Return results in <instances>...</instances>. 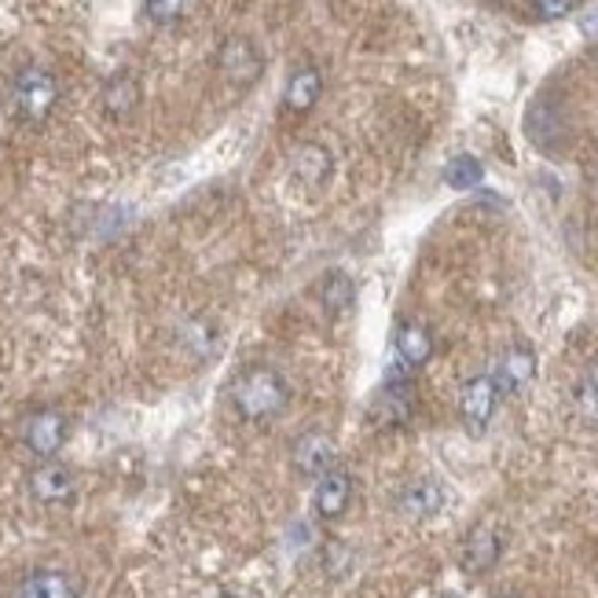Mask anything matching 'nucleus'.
I'll return each mask as SVG.
<instances>
[{
  "label": "nucleus",
  "instance_id": "obj_1",
  "mask_svg": "<svg viewBox=\"0 0 598 598\" xmlns=\"http://www.w3.org/2000/svg\"><path fill=\"white\" fill-rule=\"evenodd\" d=\"M228 400L239 419L265 422V419H276V415L287 408L290 390H287V379H283L276 368H247L231 382Z\"/></svg>",
  "mask_w": 598,
  "mask_h": 598
},
{
  "label": "nucleus",
  "instance_id": "obj_2",
  "mask_svg": "<svg viewBox=\"0 0 598 598\" xmlns=\"http://www.w3.org/2000/svg\"><path fill=\"white\" fill-rule=\"evenodd\" d=\"M59 99V85L48 70L26 67L15 81V107L26 121H45Z\"/></svg>",
  "mask_w": 598,
  "mask_h": 598
},
{
  "label": "nucleus",
  "instance_id": "obj_3",
  "mask_svg": "<svg viewBox=\"0 0 598 598\" xmlns=\"http://www.w3.org/2000/svg\"><path fill=\"white\" fill-rule=\"evenodd\" d=\"M415 415V386L404 374H390V382L379 390V397L371 404V422L382 426V430H397V426H408Z\"/></svg>",
  "mask_w": 598,
  "mask_h": 598
},
{
  "label": "nucleus",
  "instance_id": "obj_4",
  "mask_svg": "<svg viewBox=\"0 0 598 598\" xmlns=\"http://www.w3.org/2000/svg\"><path fill=\"white\" fill-rule=\"evenodd\" d=\"M70 438V422L63 411L56 408H40L23 422V444L40 459H52V455L63 448Z\"/></svg>",
  "mask_w": 598,
  "mask_h": 598
},
{
  "label": "nucleus",
  "instance_id": "obj_5",
  "mask_svg": "<svg viewBox=\"0 0 598 598\" xmlns=\"http://www.w3.org/2000/svg\"><path fill=\"white\" fill-rule=\"evenodd\" d=\"M290 463L298 474H306V478H323L327 470L338 466V448H334V438L323 430H309L301 433L298 441H294L290 448Z\"/></svg>",
  "mask_w": 598,
  "mask_h": 598
},
{
  "label": "nucleus",
  "instance_id": "obj_6",
  "mask_svg": "<svg viewBox=\"0 0 598 598\" xmlns=\"http://www.w3.org/2000/svg\"><path fill=\"white\" fill-rule=\"evenodd\" d=\"M500 386H495V379L492 374H478V379H470L463 386V397H459V415H463V422L470 426L474 433H481L485 426L492 422V415H495V404H500Z\"/></svg>",
  "mask_w": 598,
  "mask_h": 598
},
{
  "label": "nucleus",
  "instance_id": "obj_7",
  "mask_svg": "<svg viewBox=\"0 0 598 598\" xmlns=\"http://www.w3.org/2000/svg\"><path fill=\"white\" fill-rule=\"evenodd\" d=\"M29 495L40 503H70L74 500V492H77V478H74V470L63 463H52V459H45L40 466H34L29 470Z\"/></svg>",
  "mask_w": 598,
  "mask_h": 598
},
{
  "label": "nucleus",
  "instance_id": "obj_8",
  "mask_svg": "<svg viewBox=\"0 0 598 598\" xmlns=\"http://www.w3.org/2000/svg\"><path fill=\"white\" fill-rule=\"evenodd\" d=\"M352 503V478L342 466H334L323 478L316 481V495H312V506H316V514L323 522H338L342 514L349 511Z\"/></svg>",
  "mask_w": 598,
  "mask_h": 598
},
{
  "label": "nucleus",
  "instance_id": "obj_9",
  "mask_svg": "<svg viewBox=\"0 0 598 598\" xmlns=\"http://www.w3.org/2000/svg\"><path fill=\"white\" fill-rule=\"evenodd\" d=\"M220 70L231 85H253L265 70V59L253 48V40L247 37H231L225 48H220Z\"/></svg>",
  "mask_w": 598,
  "mask_h": 598
},
{
  "label": "nucleus",
  "instance_id": "obj_10",
  "mask_svg": "<svg viewBox=\"0 0 598 598\" xmlns=\"http://www.w3.org/2000/svg\"><path fill=\"white\" fill-rule=\"evenodd\" d=\"M444 506V489L441 481L433 478H419V481H408L404 489L397 492V511L404 514L408 522H426L433 514H441Z\"/></svg>",
  "mask_w": 598,
  "mask_h": 598
},
{
  "label": "nucleus",
  "instance_id": "obj_11",
  "mask_svg": "<svg viewBox=\"0 0 598 598\" xmlns=\"http://www.w3.org/2000/svg\"><path fill=\"white\" fill-rule=\"evenodd\" d=\"M500 554H503V536L495 533V525H478L463 543V570L470 576H481L500 562Z\"/></svg>",
  "mask_w": 598,
  "mask_h": 598
},
{
  "label": "nucleus",
  "instance_id": "obj_12",
  "mask_svg": "<svg viewBox=\"0 0 598 598\" xmlns=\"http://www.w3.org/2000/svg\"><path fill=\"white\" fill-rule=\"evenodd\" d=\"M533 374H536V352L529 346H511L500 357V363H495L492 379L500 393H522L533 382Z\"/></svg>",
  "mask_w": 598,
  "mask_h": 598
},
{
  "label": "nucleus",
  "instance_id": "obj_13",
  "mask_svg": "<svg viewBox=\"0 0 598 598\" xmlns=\"http://www.w3.org/2000/svg\"><path fill=\"white\" fill-rule=\"evenodd\" d=\"M77 595L81 584L63 570H37L19 587V598H77Z\"/></svg>",
  "mask_w": 598,
  "mask_h": 598
},
{
  "label": "nucleus",
  "instance_id": "obj_14",
  "mask_svg": "<svg viewBox=\"0 0 598 598\" xmlns=\"http://www.w3.org/2000/svg\"><path fill=\"white\" fill-rule=\"evenodd\" d=\"M290 166H294V177H298L306 188H320L323 180L331 177V155H327V147H320V144H301L294 151Z\"/></svg>",
  "mask_w": 598,
  "mask_h": 598
},
{
  "label": "nucleus",
  "instance_id": "obj_15",
  "mask_svg": "<svg viewBox=\"0 0 598 598\" xmlns=\"http://www.w3.org/2000/svg\"><path fill=\"white\" fill-rule=\"evenodd\" d=\"M397 357L404 368H422V363H430L433 357V338H430V331L419 327V323H404V327L397 331Z\"/></svg>",
  "mask_w": 598,
  "mask_h": 598
},
{
  "label": "nucleus",
  "instance_id": "obj_16",
  "mask_svg": "<svg viewBox=\"0 0 598 598\" xmlns=\"http://www.w3.org/2000/svg\"><path fill=\"white\" fill-rule=\"evenodd\" d=\"M323 93V77L316 67H301L294 70V77L287 81V107L294 110V115H306V110H312V104L320 99Z\"/></svg>",
  "mask_w": 598,
  "mask_h": 598
},
{
  "label": "nucleus",
  "instance_id": "obj_17",
  "mask_svg": "<svg viewBox=\"0 0 598 598\" xmlns=\"http://www.w3.org/2000/svg\"><path fill=\"white\" fill-rule=\"evenodd\" d=\"M140 104V85L133 74H115L104 85V110L110 118H125Z\"/></svg>",
  "mask_w": 598,
  "mask_h": 598
},
{
  "label": "nucleus",
  "instance_id": "obj_18",
  "mask_svg": "<svg viewBox=\"0 0 598 598\" xmlns=\"http://www.w3.org/2000/svg\"><path fill=\"white\" fill-rule=\"evenodd\" d=\"M320 301L327 312L342 316V312H349L352 301H357V283H352L346 272H327L320 283Z\"/></svg>",
  "mask_w": 598,
  "mask_h": 598
},
{
  "label": "nucleus",
  "instance_id": "obj_19",
  "mask_svg": "<svg viewBox=\"0 0 598 598\" xmlns=\"http://www.w3.org/2000/svg\"><path fill=\"white\" fill-rule=\"evenodd\" d=\"M481 180H485V166L474 155H459L444 166V184L455 191H470V188H478Z\"/></svg>",
  "mask_w": 598,
  "mask_h": 598
},
{
  "label": "nucleus",
  "instance_id": "obj_20",
  "mask_svg": "<svg viewBox=\"0 0 598 598\" xmlns=\"http://www.w3.org/2000/svg\"><path fill=\"white\" fill-rule=\"evenodd\" d=\"M573 408L584 422H598V363H591L573 390Z\"/></svg>",
  "mask_w": 598,
  "mask_h": 598
},
{
  "label": "nucleus",
  "instance_id": "obj_21",
  "mask_svg": "<svg viewBox=\"0 0 598 598\" xmlns=\"http://www.w3.org/2000/svg\"><path fill=\"white\" fill-rule=\"evenodd\" d=\"M191 8V0H144V12L151 23H177Z\"/></svg>",
  "mask_w": 598,
  "mask_h": 598
},
{
  "label": "nucleus",
  "instance_id": "obj_22",
  "mask_svg": "<svg viewBox=\"0 0 598 598\" xmlns=\"http://www.w3.org/2000/svg\"><path fill=\"white\" fill-rule=\"evenodd\" d=\"M533 8L540 19H562L573 12V0H533Z\"/></svg>",
  "mask_w": 598,
  "mask_h": 598
},
{
  "label": "nucleus",
  "instance_id": "obj_23",
  "mask_svg": "<svg viewBox=\"0 0 598 598\" xmlns=\"http://www.w3.org/2000/svg\"><path fill=\"white\" fill-rule=\"evenodd\" d=\"M581 29L587 37H598V4L591 8V12H587L584 19H581Z\"/></svg>",
  "mask_w": 598,
  "mask_h": 598
},
{
  "label": "nucleus",
  "instance_id": "obj_24",
  "mask_svg": "<svg viewBox=\"0 0 598 598\" xmlns=\"http://www.w3.org/2000/svg\"><path fill=\"white\" fill-rule=\"evenodd\" d=\"M220 598H236V595H220Z\"/></svg>",
  "mask_w": 598,
  "mask_h": 598
}]
</instances>
